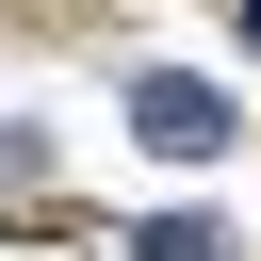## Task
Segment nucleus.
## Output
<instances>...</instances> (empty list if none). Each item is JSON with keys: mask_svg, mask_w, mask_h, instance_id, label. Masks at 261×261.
Listing matches in <instances>:
<instances>
[{"mask_svg": "<svg viewBox=\"0 0 261 261\" xmlns=\"http://www.w3.org/2000/svg\"><path fill=\"white\" fill-rule=\"evenodd\" d=\"M130 114H147V147H163V163H196V147H228V98H212V82H147Z\"/></svg>", "mask_w": 261, "mask_h": 261, "instance_id": "1", "label": "nucleus"}, {"mask_svg": "<svg viewBox=\"0 0 261 261\" xmlns=\"http://www.w3.org/2000/svg\"><path fill=\"white\" fill-rule=\"evenodd\" d=\"M147 261H228V228H212V212H163V228H147Z\"/></svg>", "mask_w": 261, "mask_h": 261, "instance_id": "2", "label": "nucleus"}]
</instances>
